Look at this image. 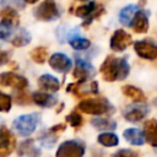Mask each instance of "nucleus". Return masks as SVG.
I'll return each mask as SVG.
<instances>
[{"label":"nucleus","mask_w":157,"mask_h":157,"mask_svg":"<svg viewBox=\"0 0 157 157\" xmlns=\"http://www.w3.org/2000/svg\"><path fill=\"white\" fill-rule=\"evenodd\" d=\"M113 157H139V153L136 151L132 150H128V148H123V150H118Z\"/></svg>","instance_id":"f704fd0d"},{"label":"nucleus","mask_w":157,"mask_h":157,"mask_svg":"<svg viewBox=\"0 0 157 157\" xmlns=\"http://www.w3.org/2000/svg\"><path fill=\"white\" fill-rule=\"evenodd\" d=\"M94 75H96V70L88 61H86V60H83L81 58H76V63H75V69L72 71V76L77 81H87V80L92 78Z\"/></svg>","instance_id":"9b49d317"},{"label":"nucleus","mask_w":157,"mask_h":157,"mask_svg":"<svg viewBox=\"0 0 157 157\" xmlns=\"http://www.w3.org/2000/svg\"><path fill=\"white\" fill-rule=\"evenodd\" d=\"M97 141L98 144L103 145V146H107V147H112V146H117L119 144V139L115 134L113 132H102L98 135L97 137Z\"/></svg>","instance_id":"bb28decb"},{"label":"nucleus","mask_w":157,"mask_h":157,"mask_svg":"<svg viewBox=\"0 0 157 157\" xmlns=\"http://www.w3.org/2000/svg\"><path fill=\"white\" fill-rule=\"evenodd\" d=\"M32 37L31 33L26 29V28H20L17 32H15L10 39V42L12 43V45L15 47H25L27 44H29Z\"/></svg>","instance_id":"412c9836"},{"label":"nucleus","mask_w":157,"mask_h":157,"mask_svg":"<svg viewBox=\"0 0 157 157\" xmlns=\"http://www.w3.org/2000/svg\"><path fill=\"white\" fill-rule=\"evenodd\" d=\"M15 102L17 104H29L32 102V96H29L27 92H25L23 90H21V92H18L15 96Z\"/></svg>","instance_id":"473e14b6"},{"label":"nucleus","mask_w":157,"mask_h":157,"mask_svg":"<svg viewBox=\"0 0 157 157\" xmlns=\"http://www.w3.org/2000/svg\"><path fill=\"white\" fill-rule=\"evenodd\" d=\"M102 13H104L103 6L102 5H97L93 1H91L88 4H85V5H80L75 10V15L77 17L83 18V22H82L83 27H88L90 23L94 18H98Z\"/></svg>","instance_id":"39448f33"},{"label":"nucleus","mask_w":157,"mask_h":157,"mask_svg":"<svg viewBox=\"0 0 157 157\" xmlns=\"http://www.w3.org/2000/svg\"><path fill=\"white\" fill-rule=\"evenodd\" d=\"M48 52L45 47H37L31 52V59L37 64H43L47 60Z\"/></svg>","instance_id":"cd10ccee"},{"label":"nucleus","mask_w":157,"mask_h":157,"mask_svg":"<svg viewBox=\"0 0 157 157\" xmlns=\"http://www.w3.org/2000/svg\"><path fill=\"white\" fill-rule=\"evenodd\" d=\"M123 136L126 142L134 145V146H141L145 144L144 132L136 128H129L123 131Z\"/></svg>","instance_id":"6ab92c4d"},{"label":"nucleus","mask_w":157,"mask_h":157,"mask_svg":"<svg viewBox=\"0 0 157 157\" xmlns=\"http://www.w3.org/2000/svg\"><path fill=\"white\" fill-rule=\"evenodd\" d=\"M80 1H85V0H80Z\"/></svg>","instance_id":"ea45409f"},{"label":"nucleus","mask_w":157,"mask_h":157,"mask_svg":"<svg viewBox=\"0 0 157 157\" xmlns=\"http://www.w3.org/2000/svg\"><path fill=\"white\" fill-rule=\"evenodd\" d=\"M0 21L7 22V23L13 25V26L17 27L18 23H20V17L17 15L16 9H13V7H4L0 11Z\"/></svg>","instance_id":"5701e85b"},{"label":"nucleus","mask_w":157,"mask_h":157,"mask_svg":"<svg viewBox=\"0 0 157 157\" xmlns=\"http://www.w3.org/2000/svg\"><path fill=\"white\" fill-rule=\"evenodd\" d=\"M65 129H66V125H65V124H56V125L52 126L49 130H50V131H53L54 134H58V135H59V134H60V132H63Z\"/></svg>","instance_id":"c9c22d12"},{"label":"nucleus","mask_w":157,"mask_h":157,"mask_svg":"<svg viewBox=\"0 0 157 157\" xmlns=\"http://www.w3.org/2000/svg\"><path fill=\"white\" fill-rule=\"evenodd\" d=\"M39 121H40V114L39 113L23 114V115L17 117L13 120L12 128L18 135H21L23 137H27V136H29L34 132Z\"/></svg>","instance_id":"f03ea898"},{"label":"nucleus","mask_w":157,"mask_h":157,"mask_svg":"<svg viewBox=\"0 0 157 157\" xmlns=\"http://www.w3.org/2000/svg\"><path fill=\"white\" fill-rule=\"evenodd\" d=\"M16 147V137L12 135V132L2 126L0 128V157H7L10 156Z\"/></svg>","instance_id":"9d476101"},{"label":"nucleus","mask_w":157,"mask_h":157,"mask_svg":"<svg viewBox=\"0 0 157 157\" xmlns=\"http://www.w3.org/2000/svg\"><path fill=\"white\" fill-rule=\"evenodd\" d=\"M0 86L2 87H12L18 91L25 90L28 86V81L26 77L17 75L11 71H5L0 74Z\"/></svg>","instance_id":"6e6552de"},{"label":"nucleus","mask_w":157,"mask_h":157,"mask_svg":"<svg viewBox=\"0 0 157 157\" xmlns=\"http://www.w3.org/2000/svg\"><path fill=\"white\" fill-rule=\"evenodd\" d=\"M0 5L2 7H13V9H23V0H0Z\"/></svg>","instance_id":"72a5a7b5"},{"label":"nucleus","mask_w":157,"mask_h":157,"mask_svg":"<svg viewBox=\"0 0 157 157\" xmlns=\"http://www.w3.org/2000/svg\"><path fill=\"white\" fill-rule=\"evenodd\" d=\"M134 49L136 54L146 60H155L157 59V43L152 40H137L134 44Z\"/></svg>","instance_id":"1a4fd4ad"},{"label":"nucleus","mask_w":157,"mask_h":157,"mask_svg":"<svg viewBox=\"0 0 157 157\" xmlns=\"http://www.w3.org/2000/svg\"><path fill=\"white\" fill-rule=\"evenodd\" d=\"M26 4H36L38 0H23Z\"/></svg>","instance_id":"4c0bfd02"},{"label":"nucleus","mask_w":157,"mask_h":157,"mask_svg":"<svg viewBox=\"0 0 157 157\" xmlns=\"http://www.w3.org/2000/svg\"><path fill=\"white\" fill-rule=\"evenodd\" d=\"M38 87L43 91L56 92L60 88V82L55 76L49 75V74H44L38 78Z\"/></svg>","instance_id":"f3484780"},{"label":"nucleus","mask_w":157,"mask_h":157,"mask_svg":"<svg viewBox=\"0 0 157 157\" xmlns=\"http://www.w3.org/2000/svg\"><path fill=\"white\" fill-rule=\"evenodd\" d=\"M56 136H58V134H54L53 131L48 130V131L43 132V134L39 136V141H40V144H42L44 147L52 148V146L56 142Z\"/></svg>","instance_id":"c85d7f7f"},{"label":"nucleus","mask_w":157,"mask_h":157,"mask_svg":"<svg viewBox=\"0 0 157 157\" xmlns=\"http://www.w3.org/2000/svg\"><path fill=\"white\" fill-rule=\"evenodd\" d=\"M148 112H150V109L145 104H132V105L126 107V109L124 110V118L128 121L137 123V121L142 120L148 114Z\"/></svg>","instance_id":"4468645a"},{"label":"nucleus","mask_w":157,"mask_h":157,"mask_svg":"<svg viewBox=\"0 0 157 157\" xmlns=\"http://www.w3.org/2000/svg\"><path fill=\"white\" fill-rule=\"evenodd\" d=\"M76 108L77 110L86 113V114H91V115H102V114H109L114 112L113 105L104 97H94V98L83 99L77 104Z\"/></svg>","instance_id":"f257e3e1"},{"label":"nucleus","mask_w":157,"mask_h":157,"mask_svg":"<svg viewBox=\"0 0 157 157\" xmlns=\"http://www.w3.org/2000/svg\"><path fill=\"white\" fill-rule=\"evenodd\" d=\"M155 103H156V104H157V99H156V101H155Z\"/></svg>","instance_id":"58836bf2"},{"label":"nucleus","mask_w":157,"mask_h":157,"mask_svg":"<svg viewBox=\"0 0 157 157\" xmlns=\"http://www.w3.org/2000/svg\"><path fill=\"white\" fill-rule=\"evenodd\" d=\"M118 63H119V58H115L114 55H108L104 59V61L102 63V65L99 67V72L104 81H108V82L117 81Z\"/></svg>","instance_id":"0eeeda50"},{"label":"nucleus","mask_w":157,"mask_h":157,"mask_svg":"<svg viewBox=\"0 0 157 157\" xmlns=\"http://www.w3.org/2000/svg\"><path fill=\"white\" fill-rule=\"evenodd\" d=\"M67 92L74 93L78 98L88 97L91 94H97L98 93V83L96 81H77L75 83H70L66 88Z\"/></svg>","instance_id":"423d86ee"},{"label":"nucleus","mask_w":157,"mask_h":157,"mask_svg":"<svg viewBox=\"0 0 157 157\" xmlns=\"http://www.w3.org/2000/svg\"><path fill=\"white\" fill-rule=\"evenodd\" d=\"M121 92H123L124 96H126L128 98H130L135 103H145L146 102L145 93L140 88H137V87H135L132 85H125V86H123L121 87Z\"/></svg>","instance_id":"aec40b11"},{"label":"nucleus","mask_w":157,"mask_h":157,"mask_svg":"<svg viewBox=\"0 0 157 157\" xmlns=\"http://www.w3.org/2000/svg\"><path fill=\"white\" fill-rule=\"evenodd\" d=\"M49 65L56 72L66 74V72H69L71 70L72 61H71V59L67 55H65L63 53H54L49 58Z\"/></svg>","instance_id":"ddd939ff"},{"label":"nucleus","mask_w":157,"mask_h":157,"mask_svg":"<svg viewBox=\"0 0 157 157\" xmlns=\"http://www.w3.org/2000/svg\"><path fill=\"white\" fill-rule=\"evenodd\" d=\"M144 137L147 144L153 147H157V120L148 119L144 123Z\"/></svg>","instance_id":"dca6fc26"},{"label":"nucleus","mask_w":157,"mask_h":157,"mask_svg":"<svg viewBox=\"0 0 157 157\" xmlns=\"http://www.w3.org/2000/svg\"><path fill=\"white\" fill-rule=\"evenodd\" d=\"M17 153L18 156H23V155H29L32 157H38L39 156V150L36 148L34 146V141L32 139H28V140H25L23 142H21L18 150H17Z\"/></svg>","instance_id":"b1692460"},{"label":"nucleus","mask_w":157,"mask_h":157,"mask_svg":"<svg viewBox=\"0 0 157 157\" xmlns=\"http://www.w3.org/2000/svg\"><path fill=\"white\" fill-rule=\"evenodd\" d=\"M91 124L97 130H114V129H117L115 120H113L110 118H93L91 120Z\"/></svg>","instance_id":"a878e982"},{"label":"nucleus","mask_w":157,"mask_h":157,"mask_svg":"<svg viewBox=\"0 0 157 157\" xmlns=\"http://www.w3.org/2000/svg\"><path fill=\"white\" fill-rule=\"evenodd\" d=\"M9 56H10V54H9L7 52L0 49V65L6 64V63L9 61Z\"/></svg>","instance_id":"e433bc0d"},{"label":"nucleus","mask_w":157,"mask_h":157,"mask_svg":"<svg viewBox=\"0 0 157 157\" xmlns=\"http://www.w3.org/2000/svg\"><path fill=\"white\" fill-rule=\"evenodd\" d=\"M86 145L82 140H67L59 145L55 157H83Z\"/></svg>","instance_id":"20e7f679"},{"label":"nucleus","mask_w":157,"mask_h":157,"mask_svg":"<svg viewBox=\"0 0 157 157\" xmlns=\"http://www.w3.org/2000/svg\"><path fill=\"white\" fill-rule=\"evenodd\" d=\"M137 10H139L137 5H134V4L123 7L120 10V13H119V21L125 26H130V22H131L132 17H134V15L136 13Z\"/></svg>","instance_id":"393cba45"},{"label":"nucleus","mask_w":157,"mask_h":157,"mask_svg":"<svg viewBox=\"0 0 157 157\" xmlns=\"http://www.w3.org/2000/svg\"><path fill=\"white\" fill-rule=\"evenodd\" d=\"M12 104V98L0 91V112H9L11 109Z\"/></svg>","instance_id":"2f4dec72"},{"label":"nucleus","mask_w":157,"mask_h":157,"mask_svg":"<svg viewBox=\"0 0 157 157\" xmlns=\"http://www.w3.org/2000/svg\"><path fill=\"white\" fill-rule=\"evenodd\" d=\"M130 26L135 33H146L148 31V17L144 10H137L134 15Z\"/></svg>","instance_id":"2eb2a0df"},{"label":"nucleus","mask_w":157,"mask_h":157,"mask_svg":"<svg viewBox=\"0 0 157 157\" xmlns=\"http://www.w3.org/2000/svg\"><path fill=\"white\" fill-rule=\"evenodd\" d=\"M129 71H130V66L128 64L126 58H119V63H118V77H117V80H119V81L124 80L129 75Z\"/></svg>","instance_id":"c756f323"},{"label":"nucleus","mask_w":157,"mask_h":157,"mask_svg":"<svg viewBox=\"0 0 157 157\" xmlns=\"http://www.w3.org/2000/svg\"><path fill=\"white\" fill-rule=\"evenodd\" d=\"M32 102H34L39 107L50 108V107H54L56 104L58 99L55 96L47 93V92H34L32 94Z\"/></svg>","instance_id":"a211bd4d"},{"label":"nucleus","mask_w":157,"mask_h":157,"mask_svg":"<svg viewBox=\"0 0 157 157\" xmlns=\"http://www.w3.org/2000/svg\"><path fill=\"white\" fill-rule=\"evenodd\" d=\"M132 43L131 36L124 29H117L110 38V49L114 52H123Z\"/></svg>","instance_id":"f8f14e48"},{"label":"nucleus","mask_w":157,"mask_h":157,"mask_svg":"<svg viewBox=\"0 0 157 157\" xmlns=\"http://www.w3.org/2000/svg\"><path fill=\"white\" fill-rule=\"evenodd\" d=\"M34 17L39 21H55L60 17V11L56 6L55 0H44L33 10Z\"/></svg>","instance_id":"7ed1b4c3"},{"label":"nucleus","mask_w":157,"mask_h":157,"mask_svg":"<svg viewBox=\"0 0 157 157\" xmlns=\"http://www.w3.org/2000/svg\"><path fill=\"white\" fill-rule=\"evenodd\" d=\"M66 121H67L72 128L78 129V128L82 125V117H81V114H80L78 112L74 110V112H71L70 114L66 115Z\"/></svg>","instance_id":"7c9ffc66"},{"label":"nucleus","mask_w":157,"mask_h":157,"mask_svg":"<svg viewBox=\"0 0 157 157\" xmlns=\"http://www.w3.org/2000/svg\"><path fill=\"white\" fill-rule=\"evenodd\" d=\"M69 44L76 50H85L91 45L90 40L83 37H80L76 31H74L69 34Z\"/></svg>","instance_id":"4be33fe9"}]
</instances>
